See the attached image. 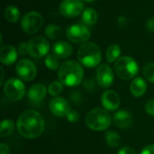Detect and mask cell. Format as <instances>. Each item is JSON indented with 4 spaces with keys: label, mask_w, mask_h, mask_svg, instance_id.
I'll return each mask as SVG.
<instances>
[{
    "label": "cell",
    "mask_w": 154,
    "mask_h": 154,
    "mask_svg": "<svg viewBox=\"0 0 154 154\" xmlns=\"http://www.w3.org/2000/svg\"><path fill=\"white\" fill-rule=\"evenodd\" d=\"M4 93L8 99L18 101L25 95V86L20 79L11 78L4 86Z\"/></svg>",
    "instance_id": "obj_7"
},
{
    "label": "cell",
    "mask_w": 154,
    "mask_h": 154,
    "mask_svg": "<svg viewBox=\"0 0 154 154\" xmlns=\"http://www.w3.org/2000/svg\"><path fill=\"white\" fill-rule=\"evenodd\" d=\"M84 77L82 66L76 60H67L63 62L58 69V78L64 86H79Z\"/></svg>",
    "instance_id": "obj_2"
},
{
    "label": "cell",
    "mask_w": 154,
    "mask_h": 154,
    "mask_svg": "<svg viewBox=\"0 0 154 154\" xmlns=\"http://www.w3.org/2000/svg\"><path fill=\"white\" fill-rule=\"evenodd\" d=\"M118 154H136V152L133 148H131L129 146H125L119 150Z\"/></svg>",
    "instance_id": "obj_32"
},
{
    "label": "cell",
    "mask_w": 154,
    "mask_h": 154,
    "mask_svg": "<svg viewBox=\"0 0 154 154\" xmlns=\"http://www.w3.org/2000/svg\"><path fill=\"white\" fill-rule=\"evenodd\" d=\"M106 142L108 146L110 147H118L121 144V136L114 131H108L106 133L105 135Z\"/></svg>",
    "instance_id": "obj_24"
},
{
    "label": "cell",
    "mask_w": 154,
    "mask_h": 154,
    "mask_svg": "<svg viewBox=\"0 0 154 154\" xmlns=\"http://www.w3.org/2000/svg\"><path fill=\"white\" fill-rule=\"evenodd\" d=\"M77 55L79 62L87 68L97 67L102 59L101 51L94 42L82 43L78 50Z\"/></svg>",
    "instance_id": "obj_3"
},
{
    "label": "cell",
    "mask_w": 154,
    "mask_h": 154,
    "mask_svg": "<svg viewBox=\"0 0 154 154\" xmlns=\"http://www.w3.org/2000/svg\"><path fill=\"white\" fill-rule=\"evenodd\" d=\"M101 103L106 110L115 111L120 106V97L114 90H106L101 97Z\"/></svg>",
    "instance_id": "obj_14"
},
{
    "label": "cell",
    "mask_w": 154,
    "mask_h": 154,
    "mask_svg": "<svg viewBox=\"0 0 154 154\" xmlns=\"http://www.w3.org/2000/svg\"><path fill=\"white\" fill-rule=\"evenodd\" d=\"M97 81L103 88H108L114 82V72L108 64H102L98 66L96 72Z\"/></svg>",
    "instance_id": "obj_12"
},
{
    "label": "cell",
    "mask_w": 154,
    "mask_h": 154,
    "mask_svg": "<svg viewBox=\"0 0 154 154\" xmlns=\"http://www.w3.org/2000/svg\"><path fill=\"white\" fill-rule=\"evenodd\" d=\"M67 119L69 121V122H72V123H76V122H79V119H80V115L76 111V110H72L70 109V111L68 113L67 115Z\"/></svg>",
    "instance_id": "obj_29"
},
{
    "label": "cell",
    "mask_w": 154,
    "mask_h": 154,
    "mask_svg": "<svg viewBox=\"0 0 154 154\" xmlns=\"http://www.w3.org/2000/svg\"><path fill=\"white\" fill-rule=\"evenodd\" d=\"M16 127L19 134L24 138L34 139L44 131V119L35 110H25L18 117Z\"/></svg>",
    "instance_id": "obj_1"
},
{
    "label": "cell",
    "mask_w": 154,
    "mask_h": 154,
    "mask_svg": "<svg viewBox=\"0 0 154 154\" xmlns=\"http://www.w3.org/2000/svg\"><path fill=\"white\" fill-rule=\"evenodd\" d=\"M115 70L120 79L128 80L137 75L139 67L134 58L130 56H123L116 61Z\"/></svg>",
    "instance_id": "obj_5"
},
{
    "label": "cell",
    "mask_w": 154,
    "mask_h": 154,
    "mask_svg": "<svg viewBox=\"0 0 154 154\" xmlns=\"http://www.w3.org/2000/svg\"><path fill=\"white\" fill-rule=\"evenodd\" d=\"M14 129V124L12 120L5 119L1 123L0 126V136L2 138L10 135Z\"/></svg>",
    "instance_id": "obj_25"
},
{
    "label": "cell",
    "mask_w": 154,
    "mask_h": 154,
    "mask_svg": "<svg viewBox=\"0 0 154 154\" xmlns=\"http://www.w3.org/2000/svg\"><path fill=\"white\" fill-rule=\"evenodd\" d=\"M1 72H2V75H1V80H0V85H3V82H4V78H5V73H4V69L1 67Z\"/></svg>",
    "instance_id": "obj_37"
},
{
    "label": "cell",
    "mask_w": 154,
    "mask_h": 154,
    "mask_svg": "<svg viewBox=\"0 0 154 154\" xmlns=\"http://www.w3.org/2000/svg\"><path fill=\"white\" fill-rule=\"evenodd\" d=\"M0 154H9V148L5 143L0 144Z\"/></svg>",
    "instance_id": "obj_35"
},
{
    "label": "cell",
    "mask_w": 154,
    "mask_h": 154,
    "mask_svg": "<svg viewBox=\"0 0 154 154\" xmlns=\"http://www.w3.org/2000/svg\"><path fill=\"white\" fill-rule=\"evenodd\" d=\"M43 17L36 11H32L25 14L21 21L22 29L30 34H34L38 32L43 26Z\"/></svg>",
    "instance_id": "obj_6"
},
{
    "label": "cell",
    "mask_w": 154,
    "mask_h": 154,
    "mask_svg": "<svg viewBox=\"0 0 154 154\" xmlns=\"http://www.w3.org/2000/svg\"><path fill=\"white\" fill-rule=\"evenodd\" d=\"M52 52L59 59H66L72 54L73 48L69 42L65 41H59L53 44Z\"/></svg>",
    "instance_id": "obj_17"
},
{
    "label": "cell",
    "mask_w": 154,
    "mask_h": 154,
    "mask_svg": "<svg viewBox=\"0 0 154 154\" xmlns=\"http://www.w3.org/2000/svg\"><path fill=\"white\" fill-rule=\"evenodd\" d=\"M84 1H86V2H94L96 0H84Z\"/></svg>",
    "instance_id": "obj_38"
},
{
    "label": "cell",
    "mask_w": 154,
    "mask_h": 154,
    "mask_svg": "<svg viewBox=\"0 0 154 154\" xmlns=\"http://www.w3.org/2000/svg\"><path fill=\"white\" fill-rule=\"evenodd\" d=\"M47 94L46 87L42 84H35L32 86L28 91V100L32 105H37L42 102Z\"/></svg>",
    "instance_id": "obj_15"
},
{
    "label": "cell",
    "mask_w": 154,
    "mask_h": 154,
    "mask_svg": "<svg viewBox=\"0 0 154 154\" xmlns=\"http://www.w3.org/2000/svg\"><path fill=\"white\" fill-rule=\"evenodd\" d=\"M146 27H147V29L150 32H154V17L148 20L147 24H146Z\"/></svg>",
    "instance_id": "obj_34"
},
{
    "label": "cell",
    "mask_w": 154,
    "mask_h": 154,
    "mask_svg": "<svg viewBox=\"0 0 154 154\" xmlns=\"http://www.w3.org/2000/svg\"><path fill=\"white\" fill-rule=\"evenodd\" d=\"M63 34V31L60 26L57 24H50L45 28V35L51 40H57Z\"/></svg>",
    "instance_id": "obj_22"
},
{
    "label": "cell",
    "mask_w": 154,
    "mask_h": 154,
    "mask_svg": "<svg viewBox=\"0 0 154 154\" xmlns=\"http://www.w3.org/2000/svg\"><path fill=\"white\" fill-rule=\"evenodd\" d=\"M18 52L20 55H26L29 54L28 49V42H22L18 47Z\"/></svg>",
    "instance_id": "obj_31"
},
{
    "label": "cell",
    "mask_w": 154,
    "mask_h": 154,
    "mask_svg": "<svg viewBox=\"0 0 154 154\" xmlns=\"http://www.w3.org/2000/svg\"><path fill=\"white\" fill-rule=\"evenodd\" d=\"M114 124L122 129H125L130 127L133 125L134 119L133 116L126 110H119L116 111L113 116Z\"/></svg>",
    "instance_id": "obj_16"
},
{
    "label": "cell",
    "mask_w": 154,
    "mask_h": 154,
    "mask_svg": "<svg viewBox=\"0 0 154 154\" xmlns=\"http://www.w3.org/2000/svg\"><path fill=\"white\" fill-rule=\"evenodd\" d=\"M66 33L68 39L74 43H85L90 38V31L83 24L70 25Z\"/></svg>",
    "instance_id": "obj_9"
},
{
    "label": "cell",
    "mask_w": 154,
    "mask_h": 154,
    "mask_svg": "<svg viewBox=\"0 0 154 154\" xmlns=\"http://www.w3.org/2000/svg\"><path fill=\"white\" fill-rule=\"evenodd\" d=\"M63 84L60 81H53L48 88V92L51 96L52 97H56L58 95H60L61 93V91L63 90Z\"/></svg>",
    "instance_id": "obj_27"
},
{
    "label": "cell",
    "mask_w": 154,
    "mask_h": 154,
    "mask_svg": "<svg viewBox=\"0 0 154 154\" xmlns=\"http://www.w3.org/2000/svg\"><path fill=\"white\" fill-rule=\"evenodd\" d=\"M112 122V118L106 109L96 107L91 109L86 116L85 123L88 128L94 131H104L107 129Z\"/></svg>",
    "instance_id": "obj_4"
},
{
    "label": "cell",
    "mask_w": 154,
    "mask_h": 154,
    "mask_svg": "<svg viewBox=\"0 0 154 154\" xmlns=\"http://www.w3.org/2000/svg\"><path fill=\"white\" fill-rule=\"evenodd\" d=\"M120 55H121V48L117 44H112L106 50V57L108 62L116 61L120 58Z\"/></svg>",
    "instance_id": "obj_23"
},
{
    "label": "cell",
    "mask_w": 154,
    "mask_h": 154,
    "mask_svg": "<svg viewBox=\"0 0 154 154\" xmlns=\"http://www.w3.org/2000/svg\"><path fill=\"white\" fill-rule=\"evenodd\" d=\"M84 10L81 0H63L60 5V12L63 16L72 18L79 16Z\"/></svg>",
    "instance_id": "obj_11"
},
{
    "label": "cell",
    "mask_w": 154,
    "mask_h": 154,
    "mask_svg": "<svg viewBox=\"0 0 154 154\" xmlns=\"http://www.w3.org/2000/svg\"><path fill=\"white\" fill-rule=\"evenodd\" d=\"M71 99L76 103L80 102V94L77 91H73L72 95H71Z\"/></svg>",
    "instance_id": "obj_36"
},
{
    "label": "cell",
    "mask_w": 154,
    "mask_h": 154,
    "mask_svg": "<svg viewBox=\"0 0 154 154\" xmlns=\"http://www.w3.org/2000/svg\"><path fill=\"white\" fill-rule=\"evenodd\" d=\"M51 112L58 117H65L70 111V106L68 100L63 97H53L49 104Z\"/></svg>",
    "instance_id": "obj_13"
},
{
    "label": "cell",
    "mask_w": 154,
    "mask_h": 154,
    "mask_svg": "<svg viewBox=\"0 0 154 154\" xmlns=\"http://www.w3.org/2000/svg\"><path fill=\"white\" fill-rule=\"evenodd\" d=\"M141 154H154V144H150L145 146Z\"/></svg>",
    "instance_id": "obj_33"
},
{
    "label": "cell",
    "mask_w": 154,
    "mask_h": 154,
    "mask_svg": "<svg viewBox=\"0 0 154 154\" xmlns=\"http://www.w3.org/2000/svg\"><path fill=\"white\" fill-rule=\"evenodd\" d=\"M15 70L19 78L24 81L33 80L37 74V69L34 63L28 59L21 60L17 63Z\"/></svg>",
    "instance_id": "obj_10"
},
{
    "label": "cell",
    "mask_w": 154,
    "mask_h": 154,
    "mask_svg": "<svg viewBox=\"0 0 154 154\" xmlns=\"http://www.w3.org/2000/svg\"><path fill=\"white\" fill-rule=\"evenodd\" d=\"M130 90L134 97H140L145 94L147 90V84L143 78H135L130 85Z\"/></svg>",
    "instance_id": "obj_19"
},
{
    "label": "cell",
    "mask_w": 154,
    "mask_h": 154,
    "mask_svg": "<svg viewBox=\"0 0 154 154\" xmlns=\"http://www.w3.org/2000/svg\"><path fill=\"white\" fill-rule=\"evenodd\" d=\"M98 20L97 13L93 8H87L82 13V22L87 26H93Z\"/></svg>",
    "instance_id": "obj_20"
},
{
    "label": "cell",
    "mask_w": 154,
    "mask_h": 154,
    "mask_svg": "<svg viewBox=\"0 0 154 154\" xmlns=\"http://www.w3.org/2000/svg\"><path fill=\"white\" fill-rule=\"evenodd\" d=\"M5 17L9 23H16L20 19V11L14 5H8L5 9Z\"/></svg>",
    "instance_id": "obj_21"
},
{
    "label": "cell",
    "mask_w": 154,
    "mask_h": 154,
    "mask_svg": "<svg viewBox=\"0 0 154 154\" xmlns=\"http://www.w3.org/2000/svg\"><path fill=\"white\" fill-rule=\"evenodd\" d=\"M17 51L12 45L3 46L0 50V61L4 65H12L17 59Z\"/></svg>",
    "instance_id": "obj_18"
},
{
    "label": "cell",
    "mask_w": 154,
    "mask_h": 154,
    "mask_svg": "<svg viewBox=\"0 0 154 154\" xmlns=\"http://www.w3.org/2000/svg\"><path fill=\"white\" fill-rule=\"evenodd\" d=\"M29 54L34 58L45 56L50 51L49 42L42 36H35L28 42Z\"/></svg>",
    "instance_id": "obj_8"
},
{
    "label": "cell",
    "mask_w": 154,
    "mask_h": 154,
    "mask_svg": "<svg viewBox=\"0 0 154 154\" xmlns=\"http://www.w3.org/2000/svg\"><path fill=\"white\" fill-rule=\"evenodd\" d=\"M143 74L148 81L154 83V62L148 63L144 66Z\"/></svg>",
    "instance_id": "obj_28"
},
{
    "label": "cell",
    "mask_w": 154,
    "mask_h": 154,
    "mask_svg": "<svg viewBox=\"0 0 154 154\" xmlns=\"http://www.w3.org/2000/svg\"><path fill=\"white\" fill-rule=\"evenodd\" d=\"M45 65L51 70H57L60 69L61 64H60L58 57H56L54 54H49L45 58Z\"/></svg>",
    "instance_id": "obj_26"
},
{
    "label": "cell",
    "mask_w": 154,
    "mask_h": 154,
    "mask_svg": "<svg viewBox=\"0 0 154 154\" xmlns=\"http://www.w3.org/2000/svg\"><path fill=\"white\" fill-rule=\"evenodd\" d=\"M145 110L149 115L154 116V98H152L149 101H147L145 105Z\"/></svg>",
    "instance_id": "obj_30"
}]
</instances>
